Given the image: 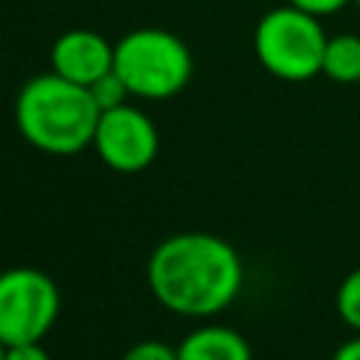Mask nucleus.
<instances>
[{
	"instance_id": "f8f14e48",
	"label": "nucleus",
	"mask_w": 360,
	"mask_h": 360,
	"mask_svg": "<svg viewBox=\"0 0 360 360\" xmlns=\"http://www.w3.org/2000/svg\"><path fill=\"white\" fill-rule=\"evenodd\" d=\"M124 360H177V346H169L163 340H141L127 349Z\"/></svg>"
},
{
	"instance_id": "6e6552de",
	"label": "nucleus",
	"mask_w": 360,
	"mask_h": 360,
	"mask_svg": "<svg viewBox=\"0 0 360 360\" xmlns=\"http://www.w3.org/2000/svg\"><path fill=\"white\" fill-rule=\"evenodd\" d=\"M177 360H253V354L236 329L200 326L180 340Z\"/></svg>"
},
{
	"instance_id": "1a4fd4ad",
	"label": "nucleus",
	"mask_w": 360,
	"mask_h": 360,
	"mask_svg": "<svg viewBox=\"0 0 360 360\" xmlns=\"http://www.w3.org/2000/svg\"><path fill=\"white\" fill-rule=\"evenodd\" d=\"M321 73L338 84L360 82V37L357 34H335L326 39Z\"/></svg>"
},
{
	"instance_id": "0eeeda50",
	"label": "nucleus",
	"mask_w": 360,
	"mask_h": 360,
	"mask_svg": "<svg viewBox=\"0 0 360 360\" xmlns=\"http://www.w3.org/2000/svg\"><path fill=\"white\" fill-rule=\"evenodd\" d=\"M51 68L68 82L93 87L115 68V45L90 28H73L62 34L51 48Z\"/></svg>"
},
{
	"instance_id": "9d476101",
	"label": "nucleus",
	"mask_w": 360,
	"mask_h": 360,
	"mask_svg": "<svg viewBox=\"0 0 360 360\" xmlns=\"http://www.w3.org/2000/svg\"><path fill=\"white\" fill-rule=\"evenodd\" d=\"M335 307L338 315L346 326H352L354 332H360V267H354L338 287L335 295Z\"/></svg>"
},
{
	"instance_id": "f257e3e1",
	"label": "nucleus",
	"mask_w": 360,
	"mask_h": 360,
	"mask_svg": "<svg viewBox=\"0 0 360 360\" xmlns=\"http://www.w3.org/2000/svg\"><path fill=\"white\" fill-rule=\"evenodd\" d=\"M242 259L231 242L202 231L163 239L146 264L152 295L172 312L205 318L222 312L242 290Z\"/></svg>"
},
{
	"instance_id": "39448f33",
	"label": "nucleus",
	"mask_w": 360,
	"mask_h": 360,
	"mask_svg": "<svg viewBox=\"0 0 360 360\" xmlns=\"http://www.w3.org/2000/svg\"><path fill=\"white\" fill-rule=\"evenodd\" d=\"M59 315V290L37 267L0 273V343H39Z\"/></svg>"
},
{
	"instance_id": "dca6fc26",
	"label": "nucleus",
	"mask_w": 360,
	"mask_h": 360,
	"mask_svg": "<svg viewBox=\"0 0 360 360\" xmlns=\"http://www.w3.org/2000/svg\"><path fill=\"white\" fill-rule=\"evenodd\" d=\"M0 360H6V346L0 343Z\"/></svg>"
},
{
	"instance_id": "2eb2a0df",
	"label": "nucleus",
	"mask_w": 360,
	"mask_h": 360,
	"mask_svg": "<svg viewBox=\"0 0 360 360\" xmlns=\"http://www.w3.org/2000/svg\"><path fill=\"white\" fill-rule=\"evenodd\" d=\"M332 360H360V338H352L346 343H340L332 354Z\"/></svg>"
},
{
	"instance_id": "f03ea898",
	"label": "nucleus",
	"mask_w": 360,
	"mask_h": 360,
	"mask_svg": "<svg viewBox=\"0 0 360 360\" xmlns=\"http://www.w3.org/2000/svg\"><path fill=\"white\" fill-rule=\"evenodd\" d=\"M14 118L31 146L48 155H76L93 143L101 107L90 87L51 70L25 82L14 104Z\"/></svg>"
},
{
	"instance_id": "4468645a",
	"label": "nucleus",
	"mask_w": 360,
	"mask_h": 360,
	"mask_svg": "<svg viewBox=\"0 0 360 360\" xmlns=\"http://www.w3.org/2000/svg\"><path fill=\"white\" fill-rule=\"evenodd\" d=\"M6 360H51V357L39 343H20V346H6Z\"/></svg>"
},
{
	"instance_id": "20e7f679",
	"label": "nucleus",
	"mask_w": 360,
	"mask_h": 360,
	"mask_svg": "<svg viewBox=\"0 0 360 360\" xmlns=\"http://www.w3.org/2000/svg\"><path fill=\"white\" fill-rule=\"evenodd\" d=\"M326 34L318 17L295 8H270L253 31V48L262 68L284 82H307L321 73Z\"/></svg>"
},
{
	"instance_id": "9b49d317",
	"label": "nucleus",
	"mask_w": 360,
	"mask_h": 360,
	"mask_svg": "<svg viewBox=\"0 0 360 360\" xmlns=\"http://www.w3.org/2000/svg\"><path fill=\"white\" fill-rule=\"evenodd\" d=\"M90 93H93V98H96V104H98L101 110H110V107L127 104L124 98L129 96L127 84L121 82V76H118L115 70H110L107 76H101V79H98V82L90 87Z\"/></svg>"
},
{
	"instance_id": "ddd939ff",
	"label": "nucleus",
	"mask_w": 360,
	"mask_h": 360,
	"mask_svg": "<svg viewBox=\"0 0 360 360\" xmlns=\"http://www.w3.org/2000/svg\"><path fill=\"white\" fill-rule=\"evenodd\" d=\"M352 0H290V6L312 14V17H326V14H335L340 11L343 6H349Z\"/></svg>"
},
{
	"instance_id": "f3484780",
	"label": "nucleus",
	"mask_w": 360,
	"mask_h": 360,
	"mask_svg": "<svg viewBox=\"0 0 360 360\" xmlns=\"http://www.w3.org/2000/svg\"><path fill=\"white\" fill-rule=\"evenodd\" d=\"M352 3H354V6H357V8H360V0H352Z\"/></svg>"
},
{
	"instance_id": "7ed1b4c3",
	"label": "nucleus",
	"mask_w": 360,
	"mask_h": 360,
	"mask_svg": "<svg viewBox=\"0 0 360 360\" xmlns=\"http://www.w3.org/2000/svg\"><path fill=\"white\" fill-rule=\"evenodd\" d=\"M129 96L138 98H172L177 96L194 70L186 42L163 28H135L115 42V68Z\"/></svg>"
},
{
	"instance_id": "423d86ee",
	"label": "nucleus",
	"mask_w": 360,
	"mask_h": 360,
	"mask_svg": "<svg viewBox=\"0 0 360 360\" xmlns=\"http://www.w3.org/2000/svg\"><path fill=\"white\" fill-rule=\"evenodd\" d=\"M93 146L110 169L132 174L158 158V127L138 107L118 104L101 110Z\"/></svg>"
}]
</instances>
